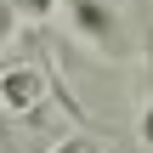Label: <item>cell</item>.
<instances>
[{
    "label": "cell",
    "mask_w": 153,
    "mask_h": 153,
    "mask_svg": "<svg viewBox=\"0 0 153 153\" xmlns=\"http://www.w3.org/2000/svg\"><path fill=\"white\" fill-rule=\"evenodd\" d=\"M11 23H17V17H11V6H6V0H0V45H6V40H11Z\"/></svg>",
    "instance_id": "277c9868"
},
{
    "label": "cell",
    "mask_w": 153,
    "mask_h": 153,
    "mask_svg": "<svg viewBox=\"0 0 153 153\" xmlns=\"http://www.w3.org/2000/svg\"><path fill=\"white\" fill-rule=\"evenodd\" d=\"M23 6H28V11H34V17H45V11H51V6H57V0H23Z\"/></svg>",
    "instance_id": "8992f818"
},
{
    "label": "cell",
    "mask_w": 153,
    "mask_h": 153,
    "mask_svg": "<svg viewBox=\"0 0 153 153\" xmlns=\"http://www.w3.org/2000/svg\"><path fill=\"white\" fill-rule=\"evenodd\" d=\"M68 6H74V23H79L91 40H102V45L119 40V23H114V11H108L102 0H68Z\"/></svg>",
    "instance_id": "7a4b0ae2"
},
{
    "label": "cell",
    "mask_w": 153,
    "mask_h": 153,
    "mask_svg": "<svg viewBox=\"0 0 153 153\" xmlns=\"http://www.w3.org/2000/svg\"><path fill=\"white\" fill-rule=\"evenodd\" d=\"M136 131H142V142L153 148V102H148V114H142V125H136Z\"/></svg>",
    "instance_id": "5b68a950"
},
{
    "label": "cell",
    "mask_w": 153,
    "mask_h": 153,
    "mask_svg": "<svg viewBox=\"0 0 153 153\" xmlns=\"http://www.w3.org/2000/svg\"><path fill=\"white\" fill-rule=\"evenodd\" d=\"M51 153H108V148H102L97 136H62V142H57Z\"/></svg>",
    "instance_id": "3957f363"
},
{
    "label": "cell",
    "mask_w": 153,
    "mask_h": 153,
    "mask_svg": "<svg viewBox=\"0 0 153 153\" xmlns=\"http://www.w3.org/2000/svg\"><path fill=\"white\" fill-rule=\"evenodd\" d=\"M40 97H45V74H40V68H6V74H0V108L34 114Z\"/></svg>",
    "instance_id": "6da1fadb"
}]
</instances>
